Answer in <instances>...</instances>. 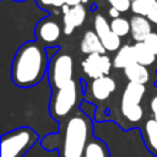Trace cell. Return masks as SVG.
Masks as SVG:
<instances>
[{
	"mask_svg": "<svg viewBox=\"0 0 157 157\" xmlns=\"http://www.w3.org/2000/svg\"><path fill=\"white\" fill-rule=\"evenodd\" d=\"M48 54L37 40L23 43L16 52L11 65L12 82L22 88L33 87L48 74Z\"/></svg>",
	"mask_w": 157,
	"mask_h": 157,
	"instance_id": "1",
	"label": "cell"
},
{
	"mask_svg": "<svg viewBox=\"0 0 157 157\" xmlns=\"http://www.w3.org/2000/svg\"><path fill=\"white\" fill-rule=\"evenodd\" d=\"M92 121L81 110L71 114L61 125L60 157H82L85 148L92 139Z\"/></svg>",
	"mask_w": 157,
	"mask_h": 157,
	"instance_id": "2",
	"label": "cell"
},
{
	"mask_svg": "<svg viewBox=\"0 0 157 157\" xmlns=\"http://www.w3.org/2000/svg\"><path fill=\"white\" fill-rule=\"evenodd\" d=\"M37 140V132L28 126L6 132L1 136V157H23Z\"/></svg>",
	"mask_w": 157,
	"mask_h": 157,
	"instance_id": "3",
	"label": "cell"
},
{
	"mask_svg": "<svg viewBox=\"0 0 157 157\" xmlns=\"http://www.w3.org/2000/svg\"><path fill=\"white\" fill-rule=\"evenodd\" d=\"M146 93V86L142 83L128 82L120 99V113L130 123H140L144 117V108L141 105L142 98Z\"/></svg>",
	"mask_w": 157,
	"mask_h": 157,
	"instance_id": "4",
	"label": "cell"
},
{
	"mask_svg": "<svg viewBox=\"0 0 157 157\" xmlns=\"http://www.w3.org/2000/svg\"><path fill=\"white\" fill-rule=\"evenodd\" d=\"M77 93L78 87L75 80L69 82L66 86L55 90L52 94V99L49 103V112L52 117L56 120H63L64 118L70 115L77 103Z\"/></svg>",
	"mask_w": 157,
	"mask_h": 157,
	"instance_id": "5",
	"label": "cell"
},
{
	"mask_svg": "<svg viewBox=\"0 0 157 157\" xmlns=\"http://www.w3.org/2000/svg\"><path fill=\"white\" fill-rule=\"evenodd\" d=\"M74 59L67 53H56L49 63L48 78L52 88L59 90L74 78Z\"/></svg>",
	"mask_w": 157,
	"mask_h": 157,
	"instance_id": "6",
	"label": "cell"
},
{
	"mask_svg": "<svg viewBox=\"0 0 157 157\" xmlns=\"http://www.w3.org/2000/svg\"><path fill=\"white\" fill-rule=\"evenodd\" d=\"M83 72L92 80L108 76L113 66V61L105 54H90L82 61Z\"/></svg>",
	"mask_w": 157,
	"mask_h": 157,
	"instance_id": "7",
	"label": "cell"
},
{
	"mask_svg": "<svg viewBox=\"0 0 157 157\" xmlns=\"http://www.w3.org/2000/svg\"><path fill=\"white\" fill-rule=\"evenodd\" d=\"M34 33H36L37 42H39L43 45L53 47L55 45V43L59 40L61 36V27L56 21L47 17L40 20L37 23Z\"/></svg>",
	"mask_w": 157,
	"mask_h": 157,
	"instance_id": "8",
	"label": "cell"
},
{
	"mask_svg": "<svg viewBox=\"0 0 157 157\" xmlns=\"http://www.w3.org/2000/svg\"><path fill=\"white\" fill-rule=\"evenodd\" d=\"M63 11V25H64V34L70 36L76 27H80L86 20V7L83 4H78L75 6L64 5L61 7Z\"/></svg>",
	"mask_w": 157,
	"mask_h": 157,
	"instance_id": "9",
	"label": "cell"
},
{
	"mask_svg": "<svg viewBox=\"0 0 157 157\" xmlns=\"http://www.w3.org/2000/svg\"><path fill=\"white\" fill-rule=\"evenodd\" d=\"M115 88H117V83L113 77L102 76L92 80V82L90 83V87L87 88L86 94L93 101L102 102L108 99V97L115 91Z\"/></svg>",
	"mask_w": 157,
	"mask_h": 157,
	"instance_id": "10",
	"label": "cell"
},
{
	"mask_svg": "<svg viewBox=\"0 0 157 157\" xmlns=\"http://www.w3.org/2000/svg\"><path fill=\"white\" fill-rule=\"evenodd\" d=\"M151 32L152 27L147 17L135 15L130 18V33L135 42H144Z\"/></svg>",
	"mask_w": 157,
	"mask_h": 157,
	"instance_id": "11",
	"label": "cell"
},
{
	"mask_svg": "<svg viewBox=\"0 0 157 157\" xmlns=\"http://www.w3.org/2000/svg\"><path fill=\"white\" fill-rule=\"evenodd\" d=\"M81 52L90 54H105V48L94 31H86L81 40Z\"/></svg>",
	"mask_w": 157,
	"mask_h": 157,
	"instance_id": "12",
	"label": "cell"
},
{
	"mask_svg": "<svg viewBox=\"0 0 157 157\" xmlns=\"http://www.w3.org/2000/svg\"><path fill=\"white\" fill-rule=\"evenodd\" d=\"M142 137L148 151L157 156V121L148 118L142 124Z\"/></svg>",
	"mask_w": 157,
	"mask_h": 157,
	"instance_id": "13",
	"label": "cell"
},
{
	"mask_svg": "<svg viewBox=\"0 0 157 157\" xmlns=\"http://www.w3.org/2000/svg\"><path fill=\"white\" fill-rule=\"evenodd\" d=\"M124 75L129 80V82L145 85L150 81V71L147 70V66H144L137 63L126 66L124 69Z\"/></svg>",
	"mask_w": 157,
	"mask_h": 157,
	"instance_id": "14",
	"label": "cell"
},
{
	"mask_svg": "<svg viewBox=\"0 0 157 157\" xmlns=\"http://www.w3.org/2000/svg\"><path fill=\"white\" fill-rule=\"evenodd\" d=\"M136 63L134 55V47L132 45H123L115 54L113 59V66L117 69H125L126 66Z\"/></svg>",
	"mask_w": 157,
	"mask_h": 157,
	"instance_id": "15",
	"label": "cell"
},
{
	"mask_svg": "<svg viewBox=\"0 0 157 157\" xmlns=\"http://www.w3.org/2000/svg\"><path fill=\"white\" fill-rule=\"evenodd\" d=\"M134 47V55H135V61L137 64H141L144 66H150L155 63L156 55L146 47L144 42H135L132 44Z\"/></svg>",
	"mask_w": 157,
	"mask_h": 157,
	"instance_id": "16",
	"label": "cell"
},
{
	"mask_svg": "<svg viewBox=\"0 0 157 157\" xmlns=\"http://www.w3.org/2000/svg\"><path fill=\"white\" fill-rule=\"evenodd\" d=\"M82 157H110L108 146L99 139L92 137L87 144Z\"/></svg>",
	"mask_w": 157,
	"mask_h": 157,
	"instance_id": "17",
	"label": "cell"
},
{
	"mask_svg": "<svg viewBox=\"0 0 157 157\" xmlns=\"http://www.w3.org/2000/svg\"><path fill=\"white\" fill-rule=\"evenodd\" d=\"M93 26H94V32L97 33V36L99 37V39L102 40V43L113 33V31L110 28V23H108V21L105 20V17L103 15H101V13H97L94 16Z\"/></svg>",
	"mask_w": 157,
	"mask_h": 157,
	"instance_id": "18",
	"label": "cell"
},
{
	"mask_svg": "<svg viewBox=\"0 0 157 157\" xmlns=\"http://www.w3.org/2000/svg\"><path fill=\"white\" fill-rule=\"evenodd\" d=\"M110 28L117 36L124 37L128 33H130V21H128L126 18H123V17L113 18L110 21Z\"/></svg>",
	"mask_w": 157,
	"mask_h": 157,
	"instance_id": "19",
	"label": "cell"
},
{
	"mask_svg": "<svg viewBox=\"0 0 157 157\" xmlns=\"http://www.w3.org/2000/svg\"><path fill=\"white\" fill-rule=\"evenodd\" d=\"M151 5L152 4H148V2H146L144 0H132L131 1V11L135 15L147 17V13L150 11Z\"/></svg>",
	"mask_w": 157,
	"mask_h": 157,
	"instance_id": "20",
	"label": "cell"
},
{
	"mask_svg": "<svg viewBox=\"0 0 157 157\" xmlns=\"http://www.w3.org/2000/svg\"><path fill=\"white\" fill-rule=\"evenodd\" d=\"M144 43L146 44V47L157 56V33L156 32H151L146 39L144 40Z\"/></svg>",
	"mask_w": 157,
	"mask_h": 157,
	"instance_id": "21",
	"label": "cell"
},
{
	"mask_svg": "<svg viewBox=\"0 0 157 157\" xmlns=\"http://www.w3.org/2000/svg\"><path fill=\"white\" fill-rule=\"evenodd\" d=\"M110 5L115 7L119 12H125L131 9V0H114Z\"/></svg>",
	"mask_w": 157,
	"mask_h": 157,
	"instance_id": "22",
	"label": "cell"
},
{
	"mask_svg": "<svg viewBox=\"0 0 157 157\" xmlns=\"http://www.w3.org/2000/svg\"><path fill=\"white\" fill-rule=\"evenodd\" d=\"M40 6H55V7H63L66 4V0H38Z\"/></svg>",
	"mask_w": 157,
	"mask_h": 157,
	"instance_id": "23",
	"label": "cell"
},
{
	"mask_svg": "<svg viewBox=\"0 0 157 157\" xmlns=\"http://www.w3.org/2000/svg\"><path fill=\"white\" fill-rule=\"evenodd\" d=\"M150 110H151L152 118L157 121V91L152 94V97L150 99Z\"/></svg>",
	"mask_w": 157,
	"mask_h": 157,
	"instance_id": "24",
	"label": "cell"
},
{
	"mask_svg": "<svg viewBox=\"0 0 157 157\" xmlns=\"http://www.w3.org/2000/svg\"><path fill=\"white\" fill-rule=\"evenodd\" d=\"M147 18L151 23H156L157 25V1H155L151 7H150V11L147 13Z\"/></svg>",
	"mask_w": 157,
	"mask_h": 157,
	"instance_id": "25",
	"label": "cell"
},
{
	"mask_svg": "<svg viewBox=\"0 0 157 157\" xmlns=\"http://www.w3.org/2000/svg\"><path fill=\"white\" fill-rule=\"evenodd\" d=\"M108 13H109V16H110L112 18H118V17H120V12H119L115 7H113V6H110Z\"/></svg>",
	"mask_w": 157,
	"mask_h": 157,
	"instance_id": "26",
	"label": "cell"
},
{
	"mask_svg": "<svg viewBox=\"0 0 157 157\" xmlns=\"http://www.w3.org/2000/svg\"><path fill=\"white\" fill-rule=\"evenodd\" d=\"M78 4H82V0H66V5L69 6H75Z\"/></svg>",
	"mask_w": 157,
	"mask_h": 157,
	"instance_id": "27",
	"label": "cell"
},
{
	"mask_svg": "<svg viewBox=\"0 0 157 157\" xmlns=\"http://www.w3.org/2000/svg\"><path fill=\"white\" fill-rule=\"evenodd\" d=\"M144 1H146V2H148V4H153V2L157 1V0H144Z\"/></svg>",
	"mask_w": 157,
	"mask_h": 157,
	"instance_id": "28",
	"label": "cell"
},
{
	"mask_svg": "<svg viewBox=\"0 0 157 157\" xmlns=\"http://www.w3.org/2000/svg\"><path fill=\"white\" fill-rule=\"evenodd\" d=\"M108 1H109V4H112V2L114 1V0H108Z\"/></svg>",
	"mask_w": 157,
	"mask_h": 157,
	"instance_id": "29",
	"label": "cell"
},
{
	"mask_svg": "<svg viewBox=\"0 0 157 157\" xmlns=\"http://www.w3.org/2000/svg\"><path fill=\"white\" fill-rule=\"evenodd\" d=\"M16 1H23V0H16Z\"/></svg>",
	"mask_w": 157,
	"mask_h": 157,
	"instance_id": "30",
	"label": "cell"
},
{
	"mask_svg": "<svg viewBox=\"0 0 157 157\" xmlns=\"http://www.w3.org/2000/svg\"><path fill=\"white\" fill-rule=\"evenodd\" d=\"M131 1H132V0H131Z\"/></svg>",
	"mask_w": 157,
	"mask_h": 157,
	"instance_id": "31",
	"label": "cell"
}]
</instances>
